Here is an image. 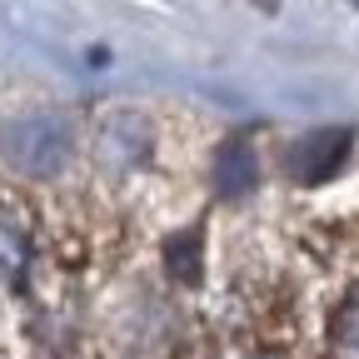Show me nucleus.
<instances>
[{"instance_id": "nucleus-1", "label": "nucleus", "mask_w": 359, "mask_h": 359, "mask_svg": "<svg viewBox=\"0 0 359 359\" xmlns=\"http://www.w3.org/2000/svg\"><path fill=\"white\" fill-rule=\"evenodd\" d=\"M70 125L50 110L15 115L0 125V155H6L20 175H55L70 160Z\"/></svg>"}, {"instance_id": "nucleus-2", "label": "nucleus", "mask_w": 359, "mask_h": 359, "mask_svg": "<svg viewBox=\"0 0 359 359\" xmlns=\"http://www.w3.org/2000/svg\"><path fill=\"white\" fill-rule=\"evenodd\" d=\"M344 150H349V135L344 130H320V135H309V140L294 145L290 170H294V180H304V185H320V180H330L339 170Z\"/></svg>"}, {"instance_id": "nucleus-3", "label": "nucleus", "mask_w": 359, "mask_h": 359, "mask_svg": "<svg viewBox=\"0 0 359 359\" xmlns=\"http://www.w3.org/2000/svg\"><path fill=\"white\" fill-rule=\"evenodd\" d=\"M255 180H259V160H255V150H250L245 140H230V145L215 155V190H219L224 200L250 195Z\"/></svg>"}, {"instance_id": "nucleus-4", "label": "nucleus", "mask_w": 359, "mask_h": 359, "mask_svg": "<svg viewBox=\"0 0 359 359\" xmlns=\"http://www.w3.org/2000/svg\"><path fill=\"white\" fill-rule=\"evenodd\" d=\"M25 259H30V245H25V230L0 210V285H11V280H20V269H25Z\"/></svg>"}, {"instance_id": "nucleus-5", "label": "nucleus", "mask_w": 359, "mask_h": 359, "mask_svg": "<svg viewBox=\"0 0 359 359\" xmlns=\"http://www.w3.org/2000/svg\"><path fill=\"white\" fill-rule=\"evenodd\" d=\"M330 349L334 359H359V294H349L334 314V330H330Z\"/></svg>"}]
</instances>
